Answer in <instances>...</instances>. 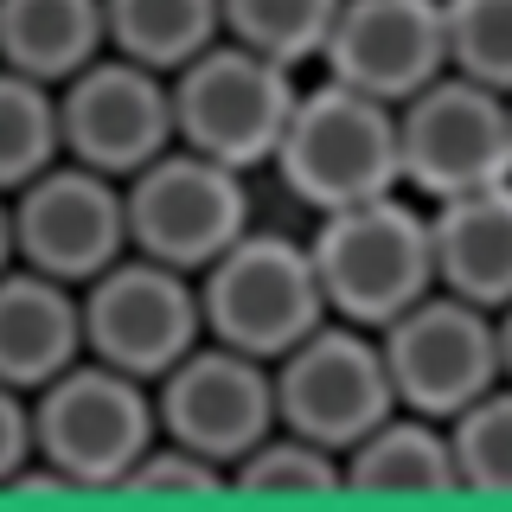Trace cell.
I'll use <instances>...</instances> for the list:
<instances>
[{"label":"cell","instance_id":"obj_22","mask_svg":"<svg viewBox=\"0 0 512 512\" xmlns=\"http://www.w3.org/2000/svg\"><path fill=\"white\" fill-rule=\"evenodd\" d=\"M448 442H455L461 493L512 500V378H500L493 391H480L468 410L448 416Z\"/></svg>","mask_w":512,"mask_h":512},{"label":"cell","instance_id":"obj_6","mask_svg":"<svg viewBox=\"0 0 512 512\" xmlns=\"http://www.w3.org/2000/svg\"><path fill=\"white\" fill-rule=\"evenodd\" d=\"M122 205H128V250L154 256V263H173L186 276L218 263L250 231L244 167H224V160L180 148V141L167 154H154L148 167L128 173Z\"/></svg>","mask_w":512,"mask_h":512},{"label":"cell","instance_id":"obj_11","mask_svg":"<svg viewBox=\"0 0 512 512\" xmlns=\"http://www.w3.org/2000/svg\"><path fill=\"white\" fill-rule=\"evenodd\" d=\"M7 205H13V250H20V263L45 269V276H58L71 288L103 276L128 250L122 180H109V173H96L71 154H58L20 192H7Z\"/></svg>","mask_w":512,"mask_h":512},{"label":"cell","instance_id":"obj_10","mask_svg":"<svg viewBox=\"0 0 512 512\" xmlns=\"http://www.w3.org/2000/svg\"><path fill=\"white\" fill-rule=\"evenodd\" d=\"M269 372H276L282 429L333 448V455H346L365 429L397 410L378 333L352 327V320H320L308 340H295Z\"/></svg>","mask_w":512,"mask_h":512},{"label":"cell","instance_id":"obj_25","mask_svg":"<svg viewBox=\"0 0 512 512\" xmlns=\"http://www.w3.org/2000/svg\"><path fill=\"white\" fill-rule=\"evenodd\" d=\"M116 493H135V500H212V493H231V474L218 461H205L199 448L154 436L148 455L122 474Z\"/></svg>","mask_w":512,"mask_h":512},{"label":"cell","instance_id":"obj_2","mask_svg":"<svg viewBox=\"0 0 512 512\" xmlns=\"http://www.w3.org/2000/svg\"><path fill=\"white\" fill-rule=\"evenodd\" d=\"M154 436V384L90 352L32 391V461H45L71 493H116Z\"/></svg>","mask_w":512,"mask_h":512},{"label":"cell","instance_id":"obj_28","mask_svg":"<svg viewBox=\"0 0 512 512\" xmlns=\"http://www.w3.org/2000/svg\"><path fill=\"white\" fill-rule=\"evenodd\" d=\"M493 320H500V372L512 378V301H506V308L493 314Z\"/></svg>","mask_w":512,"mask_h":512},{"label":"cell","instance_id":"obj_17","mask_svg":"<svg viewBox=\"0 0 512 512\" xmlns=\"http://www.w3.org/2000/svg\"><path fill=\"white\" fill-rule=\"evenodd\" d=\"M340 461H346V493H365V500H442V493H461L448 423L404 410V404L365 429Z\"/></svg>","mask_w":512,"mask_h":512},{"label":"cell","instance_id":"obj_1","mask_svg":"<svg viewBox=\"0 0 512 512\" xmlns=\"http://www.w3.org/2000/svg\"><path fill=\"white\" fill-rule=\"evenodd\" d=\"M308 256H314L320 295H327V314L372 333L436 288L429 212L410 205L404 192H378V199H359V205L314 212Z\"/></svg>","mask_w":512,"mask_h":512},{"label":"cell","instance_id":"obj_16","mask_svg":"<svg viewBox=\"0 0 512 512\" xmlns=\"http://www.w3.org/2000/svg\"><path fill=\"white\" fill-rule=\"evenodd\" d=\"M436 288L500 314L512 301V180L429 205Z\"/></svg>","mask_w":512,"mask_h":512},{"label":"cell","instance_id":"obj_21","mask_svg":"<svg viewBox=\"0 0 512 512\" xmlns=\"http://www.w3.org/2000/svg\"><path fill=\"white\" fill-rule=\"evenodd\" d=\"M64 154L58 135V90L0 64V192H20Z\"/></svg>","mask_w":512,"mask_h":512},{"label":"cell","instance_id":"obj_27","mask_svg":"<svg viewBox=\"0 0 512 512\" xmlns=\"http://www.w3.org/2000/svg\"><path fill=\"white\" fill-rule=\"evenodd\" d=\"M7 263H20V250H13V205H7V192H0V269Z\"/></svg>","mask_w":512,"mask_h":512},{"label":"cell","instance_id":"obj_24","mask_svg":"<svg viewBox=\"0 0 512 512\" xmlns=\"http://www.w3.org/2000/svg\"><path fill=\"white\" fill-rule=\"evenodd\" d=\"M448 71L512 96V0H442Z\"/></svg>","mask_w":512,"mask_h":512},{"label":"cell","instance_id":"obj_4","mask_svg":"<svg viewBox=\"0 0 512 512\" xmlns=\"http://www.w3.org/2000/svg\"><path fill=\"white\" fill-rule=\"evenodd\" d=\"M173 90V141L224 160V167H269L295 109V64L237 39H212L167 77Z\"/></svg>","mask_w":512,"mask_h":512},{"label":"cell","instance_id":"obj_3","mask_svg":"<svg viewBox=\"0 0 512 512\" xmlns=\"http://www.w3.org/2000/svg\"><path fill=\"white\" fill-rule=\"evenodd\" d=\"M269 167L282 173V186L308 212L359 205V199H378V192H404L397 103L365 96V90L340 84V77H320V84L295 96Z\"/></svg>","mask_w":512,"mask_h":512},{"label":"cell","instance_id":"obj_19","mask_svg":"<svg viewBox=\"0 0 512 512\" xmlns=\"http://www.w3.org/2000/svg\"><path fill=\"white\" fill-rule=\"evenodd\" d=\"M103 32L109 52L173 77L186 58H199L212 39H224V13L218 0H103Z\"/></svg>","mask_w":512,"mask_h":512},{"label":"cell","instance_id":"obj_9","mask_svg":"<svg viewBox=\"0 0 512 512\" xmlns=\"http://www.w3.org/2000/svg\"><path fill=\"white\" fill-rule=\"evenodd\" d=\"M378 346H384V372H391L397 404L423 410V416H442V423L506 378L493 308L461 301V295H448V288H429V295L410 301L397 320H384Z\"/></svg>","mask_w":512,"mask_h":512},{"label":"cell","instance_id":"obj_18","mask_svg":"<svg viewBox=\"0 0 512 512\" xmlns=\"http://www.w3.org/2000/svg\"><path fill=\"white\" fill-rule=\"evenodd\" d=\"M96 52H109L103 0H0V64L58 90Z\"/></svg>","mask_w":512,"mask_h":512},{"label":"cell","instance_id":"obj_5","mask_svg":"<svg viewBox=\"0 0 512 512\" xmlns=\"http://www.w3.org/2000/svg\"><path fill=\"white\" fill-rule=\"evenodd\" d=\"M199 308H205V340H224L269 365L295 340H308L320 320H333L308 244L282 231H256V224L218 263L199 269Z\"/></svg>","mask_w":512,"mask_h":512},{"label":"cell","instance_id":"obj_7","mask_svg":"<svg viewBox=\"0 0 512 512\" xmlns=\"http://www.w3.org/2000/svg\"><path fill=\"white\" fill-rule=\"evenodd\" d=\"M397 154H404V192L423 205L512 180V96L461 71L429 77L397 103Z\"/></svg>","mask_w":512,"mask_h":512},{"label":"cell","instance_id":"obj_26","mask_svg":"<svg viewBox=\"0 0 512 512\" xmlns=\"http://www.w3.org/2000/svg\"><path fill=\"white\" fill-rule=\"evenodd\" d=\"M32 461V397L0 378V493Z\"/></svg>","mask_w":512,"mask_h":512},{"label":"cell","instance_id":"obj_8","mask_svg":"<svg viewBox=\"0 0 512 512\" xmlns=\"http://www.w3.org/2000/svg\"><path fill=\"white\" fill-rule=\"evenodd\" d=\"M77 301H84V352L148 384L167 378L205 340L199 276L154 263L141 250H122L103 276L77 288Z\"/></svg>","mask_w":512,"mask_h":512},{"label":"cell","instance_id":"obj_20","mask_svg":"<svg viewBox=\"0 0 512 512\" xmlns=\"http://www.w3.org/2000/svg\"><path fill=\"white\" fill-rule=\"evenodd\" d=\"M231 493H256V500H333V493H346V461L276 423L244 461H231Z\"/></svg>","mask_w":512,"mask_h":512},{"label":"cell","instance_id":"obj_23","mask_svg":"<svg viewBox=\"0 0 512 512\" xmlns=\"http://www.w3.org/2000/svg\"><path fill=\"white\" fill-rule=\"evenodd\" d=\"M218 13H224V39L256 45V52L301 71L308 58H320L340 0H218Z\"/></svg>","mask_w":512,"mask_h":512},{"label":"cell","instance_id":"obj_13","mask_svg":"<svg viewBox=\"0 0 512 512\" xmlns=\"http://www.w3.org/2000/svg\"><path fill=\"white\" fill-rule=\"evenodd\" d=\"M58 135L64 154L84 167L128 180L154 154L173 148V90L167 71L122 52H96L77 77L58 84Z\"/></svg>","mask_w":512,"mask_h":512},{"label":"cell","instance_id":"obj_15","mask_svg":"<svg viewBox=\"0 0 512 512\" xmlns=\"http://www.w3.org/2000/svg\"><path fill=\"white\" fill-rule=\"evenodd\" d=\"M71 359H84V301H77V288L32 263H7L0 269V378L32 397Z\"/></svg>","mask_w":512,"mask_h":512},{"label":"cell","instance_id":"obj_12","mask_svg":"<svg viewBox=\"0 0 512 512\" xmlns=\"http://www.w3.org/2000/svg\"><path fill=\"white\" fill-rule=\"evenodd\" d=\"M154 416L167 442L199 448L205 461L231 474V461H244L282 423L276 372H269V359H250L224 340H199L167 378H154Z\"/></svg>","mask_w":512,"mask_h":512},{"label":"cell","instance_id":"obj_14","mask_svg":"<svg viewBox=\"0 0 512 512\" xmlns=\"http://www.w3.org/2000/svg\"><path fill=\"white\" fill-rule=\"evenodd\" d=\"M320 71L365 96L404 103L448 71L442 0H340L333 32L320 45Z\"/></svg>","mask_w":512,"mask_h":512}]
</instances>
